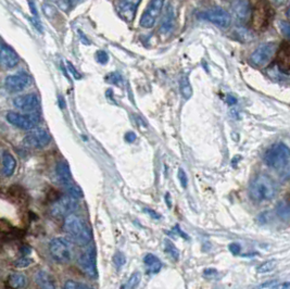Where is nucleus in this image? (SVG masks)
<instances>
[{"label": "nucleus", "mask_w": 290, "mask_h": 289, "mask_svg": "<svg viewBox=\"0 0 290 289\" xmlns=\"http://www.w3.org/2000/svg\"><path fill=\"white\" fill-rule=\"evenodd\" d=\"M276 184L272 178L264 174L257 176L249 187V196L251 200L258 204L272 200L276 195Z\"/></svg>", "instance_id": "obj_1"}, {"label": "nucleus", "mask_w": 290, "mask_h": 289, "mask_svg": "<svg viewBox=\"0 0 290 289\" xmlns=\"http://www.w3.org/2000/svg\"><path fill=\"white\" fill-rule=\"evenodd\" d=\"M63 229L73 239L82 245H87L90 240V233L85 222L75 214H70L64 220Z\"/></svg>", "instance_id": "obj_2"}, {"label": "nucleus", "mask_w": 290, "mask_h": 289, "mask_svg": "<svg viewBox=\"0 0 290 289\" xmlns=\"http://www.w3.org/2000/svg\"><path fill=\"white\" fill-rule=\"evenodd\" d=\"M264 162L274 170L285 169L290 162V148L282 142L273 144L266 150Z\"/></svg>", "instance_id": "obj_3"}, {"label": "nucleus", "mask_w": 290, "mask_h": 289, "mask_svg": "<svg viewBox=\"0 0 290 289\" xmlns=\"http://www.w3.org/2000/svg\"><path fill=\"white\" fill-rule=\"evenodd\" d=\"M251 16L253 26L257 30H265L272 20V8L266 0H257L255 6L251 7Z\"/></svg>", "instance_id": "obj_4"}, {"label": "nucleus", "mask_w": 290, "mask_h": 289, "mask_svg": "<svg viewBox=\"0 0 290 289\" xmlns=\"http://www.w3.org/2000/svg\"><path fill=\"white\" fill-rule=\"evenodd\" d=\"M7 120H8V122L13 126L19 127L21 129H26V131H31V129L37 126L40 118L39 114L35 112L27 114L8 112V114H7Z\"/></svg>", "instance_id": "obj_5"}, {"label": "nucleus", "mask_w": 290, "mask_h": 289, "mask_svg": "<svg viewBox=\"0 0 290 289\" xmlns=\"http://www.w3.org/2000/svg\"><path fill=\"white\" fill-rule=\"evenodd\" d=\"M278 45L276 42H266L260 45L250 57V61L256 67H264L271 61L275 53L277 52Z\"/></svg>", "instance_id": "obj_6"}, {"label": "nucleus", "mask_w": 290, "mask_h": 289, "mask_svg": "<svg viewBox=\"0 0 290 289\" xmlns=\"http://www.w3.org/2000/svg\"><path fill=\"white\" fill-rule=\"evenodd\" d=\"M199 18L223 28L227 27L231 21L230 14L226 10L220 8V7H213V8L201 11L199 13Z\"/></svg>", "instance_id": "obj_7"}, {"label": "nucleus", "mask_w": 290, "mask_h": 289, "mask_svg": "<svg viewBox=\"0 0 290 289\" xmlns=\"http://www.w3.org/2000/svg\"><path fill=\"white\" fill-rule=\"evenodd\" d=\"M49 251L52 257L59 263L68 262L72 258L70 245L63 238H54L49 244Z\"/></svg>", "instance_id": "obj_8"}, {"label": "nucleus", "mask_w": 290, "mask_h": 289, "mask_svg": "<svg viewBox=\"0 0 290 289\" xmlns=\"http://www.w3.org/2000/svg\"><path fill=\"white\" fill-rule=\"evenodd\" d=\"M50 141H52V137H50L49 133L46 129L39 127H35L31 129L23 139L25 146L37 149L46 147Z\"/></svg>", "instance_id": "obj_9"}, {"label": "nucleus", "mask_w": 290, "mask_h": 289, "mask_svg": "<svg viewBox=\"0 0 290 289\" xmlns=\"http://www.w3.org/2000/svg\"><path fill=\"white\" fill-rule=\"evenodd\" d=\"M164 6V0H151L148 7L142 13L140 25L143 28H152L156 24L158 17L160 16Z\"/></svg>", "instance_id": "obj_10"}, {"label": "nucleus", "mask_w": 290, "mask_h": 289, "mask_svg": "<svg viewBox=\"0 0 290 289\" xmlns=\"http://www.w3.org/2000/svg\"><path fill=\"white\" fill-rule=\"evenodd\" d=\"M77 204L75 199L68 195V196L60 197L54 202L52 206V214L55 218H63V216L67 218L68 215L75 210Z\"/></svg>", "instance_id": "obj_11"}, {"label": "nucleus", "mask_w": 290, "mask_h": 289, "mask_svg": "<svg viewBox=\"0 0 290 289\" xmlns=\"http://www.w3.org/2000/svg\"><path fill=\"white\" fill-rule=\"evenodd\" d=\"M79 265H81L86 275L90 277L97 276L96 249L93 247V245H89V247L79 257Z\"/></svg>", "instance_id": "obj_12"}, {"label": "nucleus", "mask_w": 290, "mask_h": 289, "mask_svg": "<svg viewBox=\"0 0 290 289\" xmlns=\"http://www.w3.org/2000/svg\"><path fill=\"white\" fill-rule=\"evenodd\" d=\"M31 84V77L26 73H17L7 76L5 79V86L10 92H18L25 89Z\"/></svg>", "instance_id": "obj_13"}, {"label": "nucleus", "mask_w": 290, "mask_h": 289, "mask_svg": "<svg viewBox=\"0 0 290 289\" xmlns=\"http://www.w3.org/2000/svg\"><path fill=\"white\" fill-rule=\"evenodd\" d=\"M13 106L19 110L25 112H32L38 108L39 99L36 93H27V95H22L14 98Z\"/></svg>", "instance_id": "obj_14"}, {"label": "nucleus", "mask_w": 290, "mask_h": 289, "mask_svg": "<svg viewBox=\"0 0 290 289\" xmlns=\"http://www.w3.org/2000/svg\"><path fill=\"white\" fill-rule=\"evenodd\" d=\"M140 2L141 0H121L118 5V11L121 18L127 22L133 21Z\"/></svg>", "instance_id": "obj_15"}, {"label": "nucleus", "mask_w": 290, "mask_h": 289, "mask_svg": "<svg viewBox=\"0 0 290 289\" xmlns=\"http://www.w3.org/2000/svg\"><path fill=\"white\" fill-rule=\"evenodd\" d=\"M0 60H2V64L5 68L10 69L17 66L20 58L10 46L2 42V45H0Z\"/></svg>", "instance_id": "obj_16"}, {"label": "nucleus", "mask_w": 290, "mask_h": 289, "mask_svg": "<svg viewBox=\"0 0 290 289\" xmlns=\"http://www.w3.org/2000/svg\"><path fill=\"white\" fill-rule=\"evenodd\" d=\"M231 9L239 21H246L251 17V6L246 0H236L231 6Z\"/></svg>", "instance_id": "obj_17"}, {"label": "nucleus", "mask_w": 290, "mask_h": 289, "mask_svg": "<svg viewBox=\"0 0 290 289\" xmlns=\"http://www.w3.org/2000/svg\"><path fill=\"white\" fill-rule=\"evenodd\" d=\"M277 63L280 71L290 74V45H285L279 49Z\"/></svg>", "instance_id": "obj_18"}, {"label": "nucleus", "mask_w": 290, "mask_h": 289, "mask_svg": "<svg viewBox=\"0 0 290 289\" xmlns=\"http://www.w3.org/2000/svg\"><path fill=\"white\" fill-rule=\"evenodd\" d=\"M17 161L14 157L8 153V151H3V173L6 177H10L14 171H16Z\"/></svg>", "instance_id": "obj_19"}, {"label": "nucleus", "mask_w": 290, "mask_h": 289, "mask_svg": "<svg viewBox=\"0 0 290 289\" xmlns=\"http://www.w3.org/2000/svg\"><path fill=\"white\" fill-rule=\"evenodd\" d=\"M174 19H175V13H174V9L171 5L168 6V8L165 10V13L162 19L161 26H160V33L161 34H168L174 26Z\"/></svg>", "instance_id": "obj_20"}, {"label": "nucleus", "mask_w": 290, "mask_h": 289, "mask_svg": "<svg viewBox=\"0 0 290 289\" xmlns=\"http://www.w3.org/2000/svg\"><path fill=\"white\" fill-rule=\"evenodd\" d=\"M143 263L147 267V272L150 274L159 273L162 267V262L160 261V259L152 254H148L144 256Z\"/></svg>", "instance_id": "obj_21"}, {"label": "nucleus", "mask_w": 290, "mask_h": 289, "mask_svg": "<svg viewBox=\"0 0 290 289\" xmlns=\"http://www.w3.org/2000/svg\"><path fill=\"white\" fill-rule=\"evenodd\" d=\"M57 175L60 178L62 183L71 182L72 180V174L69 164L65 161H61L57 165Z\"/></svg>", "instance_id": "obj_22"}, {"label": "nucleus", "mask_w": 290, "mask_h": 289, "mask_svg": "<svg viewBox=\"0 0 290 289\" xmlns=\"http://www.w3.org/2000/svg\"><path fill=\"white\" fill-rule=\"evenodd\" d=\"M63 185V188L65 189V191H67V194L69 195V196H71L72 198H74V199H79V198H82L84 196V194H83V190L81 187H79L78 185H76L73 180H71V182H65V183H62Z\"/></svg>", "instance_id": "obj_23"}, {"label": "nucleus", "mask_w": 290, "mask_h": 289, "mask_svg": "<svg viewBox=\"0 0 290 289\" xmlns=\"http://www.w3.org/2000/svg\"><path fill=\"white\" fill-rule=\"evenodd\" d=\"M8 285L12 289H21L26 285V277L23 274L13 273L8 277Z\"/></svg>", "instance_id": "obj_24"}, {"label": "nucleus", "mask_w": 290, "mask_h": 289, "mask_svg": "<svg viewBox=\"0 0 290 289\" xmlns=\"http://www.w3.org/2000/svg\"><path fill=\"white\" fill-rule=\"evenodd\" d=\"M164 251L166 255L174 260V261H178L179 250L175 247V245H174L170 239L164 240Z\"/></svg>", "instance_id": "obj_25"}, {"label": "nucleus", "mask_w": 290, "mask_h": 289, "mask_svg": "<svg viewBox=\"0 0 290 289\" xmlns=\"http://www.w3.org/2000/svg\"><path fill=\"white\" fill-rule=\"evenodd\" d=\"M37 283L39 284L40 289H57V287L53 283L52 278L43 272H40L37 275Z\"/></svg>", "instance_id": "obj_26"}, {"label": "nucleus", "mask_w": 290, "mask_h": 289, "mask_svg": "<svg viewBox=\"0 0 290 289\" xmlns=\"http://www.w3.org/2000/svg\"><path fill=\"white\" fill-rule=\"evenodd\" d=\"M276 212L279 218L284 221L290 220V204H287L285 201L280 202V204L277 205Z\"/></svg>", "instance_id": "obj_27"}, {"label": "nucleus", "mask_w": 290, "mask_h": 289, "mask_svg": "<svg viewBox=\"0 0 290 289\" xmlns=\"http://www.w3.org/2000/svg\"><path fill=\"white\" fill-rule=\"evenodd\" d=\"M276 265H277L276 261H274V260H270V261H265L264 263L259 265L257 267V272L260 274L270 273L275 269V267H276Z\"/></svg>", "instance_id": "obj_28"}, {"label": "nucleus", "mask_w": 290, "mask_h": 289, "mask_svg": "<svg viewBox=\"0 0 290 289\" xmlns=\"http://www.w3.org/2000/svg\"><path fill=\"white\" fill-rule=\"evenodd\" d=\"M112 261H113V264L117 266L118 269H120V267H122L126 263V258L121 251H118V252H115V255L113 256Z\"/></svg>", "instance_id": "obj_29"}, {"label": "nucleus", "mask_w": 290, "mask_h": 289, "mask_svg": "<svg viewBox=\"0 0 290 289\" xmlns=\"http://www.w3.org/2000/svg\"><path fill=\"white\" fill-rule=\"evenodd\" d=\"M140 279H141V274L139 272H134L128 279V283H127L128 288L134 289L137 285L140 283Z\"/></svg>", "instance_id": "obj_30"}, {"label": "nucleus", "mask_w": 290, "mask_h": 289, "mask_svg": "<svg viewBox=\"0 0 290 289\" xmlns=\"http://www.w3.org/2000/svg\"><path fill=\"white\" fill-rule=\"evenodd\" d=\"M278 26L282 36H284L286 39L290 40V23L287 22V21H279Z\"/></svg>", "instance_id": "obj_31"}, {"label": "nucleus", "mask_w": 290, "mask_h": 289, "mask_svg": "<svg viewBox=\"0 0 290 289\" xmlns=\"http://www.w3.org/2000/svg\"><path fill=\"white\" fill-rule=\"evenodd\" d=\"M33 262V260L30 259V258H27V257H22L20 259H18L16 262H14V266L18 267V269H24V267H27V266H30Z\"/></svg>", "instance_id": "obj_32"}, {"label": "nucleus", "mask_w": 290, "mask_h": 289, "mask_svg": "<svg viewBox=\"0 0 290 289\" xmlns=\"http://www.w3.org/2000/svg\"><path fill=\"white\" fill-rule=\"evenodd\" d=\"M180 89H182V93L184 95L185 98H189L192 93L191 87H190V84L188 82L187 78H184V81H182V84H180Z\"/></svg>", "instance_id": "obj_33"}, {"label": "nucleus", "mask_w": 290, "mask_h": 289, "mask_svg": "<svg viewBox=\"0 0 290 289\" xmlns=\"http://www.w3.org/2000/svg\"><path fill=\"white\" fill-rule=\"evenodd\" d=\"M64 289H92V288L88 287L87 285L77 283V281L74 280H68L64 285Z\"/></svg>", "instance_id": "obj_34"}, {"label": "nucleus", "mask_w": 290, "mask_h": 289, "mask_svg": "<svg viewBox=\"0 0 290 289\" xmlns=\"http://www.w3.org/2000/svg\"><path fill=\"white\" fill-rule=\"evenodd\" d=\"M178 179H179L180 185H182L183 188H186L187 185H188V178H187L185 171L182 168L178 170Z\"/></svg>", "instance_id": "obj_35"}, {"label": "nucleus", "mask_w": 290, "mask_h": 289, "mask_svg": "<svg viewBox=\"0 0 290 289\" xmlns=\"http://www.w3.org/2000/svg\"><path fill=\"white\" fill-rule=\"evenodd\" d=\"M96 58H97L98 62L103 63V64L107 63V62H108V59H109V57H108L107 53L103 52V50H100V52H98V53H97V55H96Z\"/></svg>", "instance_id": "obj_36"}, {"label": "nucleus", "mask_w": 290, "mask_h": 289, "mask_svg": "<svg viewBox=\"0 0 290 289\" xmlns=\"http://www.w3.org/2000/svg\"><path fill=\"white\" fill-rule=\"evenodd\" d=\"M240 250H241V247L238 244H230L229 245V251L233 255H239L240 254Z\"/></svg>", "instance_id": "obj_37"}, {"label": "nucleus", "mask_w": 290, "mask_h": 289, "mask_svg": "<svg viewBox=\"0 0 290 289\" xmlns=\"http://www.w3.org/2000/svg\"><path fill=\"white\" fill-rule=\"evenodd\" d=\"M271 289H290V281H284V283L275 285Z\"/></svg>", "instance_id": "obj_38"}, {"label": "nucleus", "mask_w": 290, "mask_h": 289, "mask_svg": "<svg viewBox=\"0 0 290 289\" xmlns=\"http://www.w3.org/2000/svg\"><path fill=\"white\" fill-rule=\"evenodd\" d=\"M125 140H126L127 142H133V141H135V140H136V135H135V133L128 132V133L125 135Z\"/></svg>", "instance_id": "obj_39"}, {"label": "nucleus", "mask_w": 290, "mask_h": 289, "mask_svg": "<svg viewBox=\"0 0 290 289\" xmlns=\"http://www.w3.org/2000/svg\"><path fill=\"white\" fill-rule=\"evenodd\" d=\"M217 274V271L216 270H214V269H207L206 271H205V276H214V275H216Z\"/></svg>", "instance_id": "obj_40"}, {"label": "nucleus", "mask_w": 290, "mask_h": 289, "mask_svg": "<svg viewBox=\"0 0 290 289\" xmlns=\"http://www.w3.org/2000/svg\"><path fill=\"white\" fill-rule=\"evenodd\" d=\"M144 211H146L147 213H149L154 219H159V218H160V215H159L157 212H155L154 210H150V209H146V210H144Z\"/></svg>", "instance_id": "obj_41"}, {"label": "nucleus", "mask_w": 290, "mask_h": 289, "mask_svg": "<svg viewBox=\"0 0 290 289\" xmlns=\"http://www.w3.org/2000/svg\"><path fill=\"white\" fill-rule=\"evenodd\" d=\"M28 3H30L31 10H32L34 16H35V18H37V17H38V16H37V11H36V7H35V5H34V3H33V0H28Z\"/></svg>", "instance_id": "obj_42"}, {"label": "nucleus", "mask_w": 290, "mask_h": 289, "mask_svg": "<svg viewBox=\"0 0 290 289\" xmlns=\"http://www.w3.org/2000/svg\"><path fill=\"white\" fill-rule=\"evenodd\" d=\"M68 67H69V71H71L72 73L74 74V76H75V78H81V76H79V74H77L76 73V71H75V69L73 68V66H72L71 63H68Z\"/></svg>", "instance_id": "obj_43"}, {"label": "nucleus", "mask_w": 290, "mask_h": 289, "mask_svg": "<svg viewBox=\"0 0 290 289\" xmlns=\"http://www.w3.org/2000/svg\"><path fill=\"white\" fill-rule=\"evenodd\" d=\"M83 2H85V0H70V5L71 7H76L77 5L82 4Z\"/></svg>", "instance_id": "obj_44"}, {"label": "nucleus", "mask_w": 290, "mask_h": 289, "mask_svg": "<svg viewBox=\"0 0 290 289\" xmlns=\"http://www.w3.org/2000/svg\"><path fill=\"white\" fill-rule=\"evenodd\" d=\"M21 252L22 254H23L24 256H26V255H28L31 252V248H28V247H26V246H23V248L21 249Z\"/></svg>", "instance_id": "obj_45"}, {"label": "nucleus", "mask_w": 290, "mask_h": 289, "mask_svg": "<svg viewBox=\"0 0 290 289\" xmlns=\"http://www.w3.org/2000/svg\"><path fill=\"white\" fill-rule=\"evenodd\" d=\"M272 2L278 6H282V5H286L288 3V0H272Z\"/></svg>", "instance_id": "obj_46"}, {"label": "nucleus", "mask_w": 290, "mask_h": 289, "mask_svg": "<svg viewBox=\"0 0 290 289\" xmlns=\"http://www.w3.org/2000/svg\"><path fill=\"white\" fill-rule=\"evenodd\" d=\"M166 201H168V206L171 208V201H170V195L166 194Z\"/></svg>", "instance_id": "obj_47"}, {"label": "nucleus", "mask_w": 290, "mask_h": 289, "mask_svg": "<svg viewBox=\"0 0 290 289\" xmlns=\"http://www.w3.org/2000/svg\"><path fill=\"white\" fill-rule=\"evenodd\" d=\"M228 100L230 101L231 105H233V104H235V103H236V99H235V98H233V97H231V96H229V97H228Z\"/></svg>", "instance_id": "obj_48"}, {"label": "nucleus", "mask_w": 290, "mask_h": 289, "mask_svg": "<svg viewBox=\"0 0 290 289\" xmlns=\"http://www.w3.org/2000/svg\"><path fill=\"white\" fill-rule=\"evenodd\" d=\"M287 14H288V17L290 18V6H289V9H288V11H287Z\"/></svg>", "instance_id": "obj_49"}]
</instances>
